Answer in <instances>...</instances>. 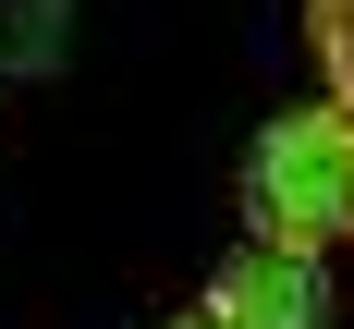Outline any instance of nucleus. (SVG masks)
Wrapping results in <instances>:
<instances>
[{
	"instance_id": "nucleus-3",
	"label": "nucleus",
	"mask_w": 354,
	"mask_h": 329,
	"mask_svg": "<svg viewBox=\"0 0 354 329\" xmlns=\"http://www.w3.org/2000/svg\"><path fill=\"white\" fill-rule=\"evenodd\" d=\"M183 329H220V317H208V305H196V317H183Z\"/></svg>"
},
{
	"instance_id": "nucleus-2",
	"label": "nucleus",
	"mask_w": 354,
	"mask_h": 329,
	"mask_svg": "<svg viewBox=\"0 0 354 329\" xmlns=\"http://www.w3.org/2000/svg\"><path fill=\"white\" fill-rule=\"evenodd\" d=\"M208 317L220 329H318L330 317V268L306 244H257L245 232V244L208 268Z\"/></svg>"
},
{
	"instance_id": "nucleus-1",
	"label": "nucleus",
	"mask_w": 354,
	"mask_h": 329,
	"mask_svg": "<svg viewBox=\"0 0 354 329\" xmlns=\"http://www.w3.org/2000/svg\"><path fill=\"white\" fill-rule=\"evenodd\" d=\"M245 232L257 244H306V256L354 244V110L342 98L281 110L245 146Z\"/></svg>"
}]
</instances>
